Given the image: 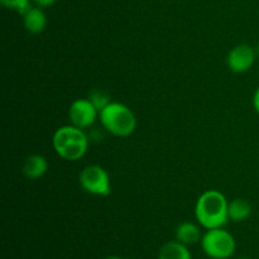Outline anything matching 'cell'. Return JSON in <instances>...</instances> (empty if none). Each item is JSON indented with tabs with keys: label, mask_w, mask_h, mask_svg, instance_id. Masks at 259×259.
Wrapping results in <instances>:
<instances>
[{
	"label": "cell",
	"mask_w": 259,
	"mask_h": 259,
	"mask_svg": "<svg viewBox=\"0 0 259 259\" xmlns=\"http://www.w3.org/2000/svg\"><path fill=\"white\" fill-rule=\"evenodd\" d=\"M229 201L219 190H206L197 199L195 205V217L197 223L205 229L224 228L229 222L228 214Z\"/></svg>",
	"instance_id": "obj_1"
},
{
	"label": "cell",
	"mask_w": 259,
	"mask_h": 259,
	"mask_svg": "<svg viewBox=\"0 0 259 259\" xmlns=\"http://www.w3.org/2000/svg\"><path fill=\"white\" fill-rule=\"evenodd\" d=\"M52 146L58 157L76 162L82 158L89 148V138L83 129L68 124L58 128L52 137Z\"/></svg>",
	"instance_id": "obj_2"
},
{
	"label": "cell",
	"mask_w": 259,
	"mask_h": 259,
	"mask_svg": "<svg viewBox=\"0 0 259 259\" xmlns=\"http://www.w3.org/2000/svg\"><path fill=\"white\" fill-rule=\"evenodd\" d=\"M104 128L115 137H129L137 126L136 114L129 106L119 101H110L99 113Z\"/></svg>",
	"instance_id": "obj_3"
},
{
	"label": "cell",
	"mask_w": 259,
	"mask_h": 259,
	"mask_svg": "<svg viewBox=\"0 0 259 259\" xmlns=\"http://www.w3.org/2000/svg\"><path fill=\"white\" fill-rule=\"evenodd\" d=\"M200 243L205 254L211 259H229L237 249L235 238L224 228L207 229Z\"/></svg>",
	"instance_id": "obj_4"
},
{
	"label": "cell",
	"mask_w": 259,
	"mask_h": 259,
	"mask_svg": "<svg viewBox=\"0 0 259 259\" xmlns=\"http://www.w3.org/2000/svg\"><path fill=\"white\" fill-rule=\"evenodd\" d=\"M78 182L82 190L94 196H109L111 194V182L109 174L99 164L83 167L78 175Z\"/></svg>",
	"instance_id": "obj_5"
},
{
	"label": "cell",
	"mask_w": 259,
	"mask_h": 259,
	"mask_svg": "<svg viewBox=\"0 0 259 259\" xmlns=\"http://www.w3.org/2000/svg\"><path fill=\"white\" fill-rule=\"evenodd\" d=\"M99 110L95 108L90 99H76L68 108V119L70 124L80 129H88L96 121Z\"/></svg>",
	"instance_id": "obj_6"
},
{
	"label": "cell",
	"mask_w": 259,
	"mask_h": 259,
	"mask_svg": "<svg viewBox=\"0 0 259 259\" xmlns=\"http://www.w3.org/2000/svg\"><path fill=\"white\" fill-rule=\"evenodd\" d=\"M257 56L255 48L247 43H240L229 51L227 56V65L232 72L244 73L253 67Z\"/></svg>",
	"instance_id": "obj_7"
},
{
	"label": "cell",
	"mask_w": 259,
	"mask_h": 259,
	"mask_svg": "<svg viewBox=\"0 0 259 259\" xmlns=\"http://www.w3.org/2000/svg\"><path fill=\"white\" fill-rule=\"evenodd\" d=\"M23 24L27 32L32 34H39L47 27V15L40 7H30L23 14Z\"/></svg>",
	"instance_id": "obj_8"
},
{
	"label": "cell",
	"mask_w": 259,
	"mask_h": 259,
	"mask_svg": "<svg viewBox=\"0 0 259 259\" xmlns=\"http://www.w3.org/2000/svg\"><path fill=\"white\" fill-rule=\"evenodd\" d=\"M48 171V161L40 154H30L22 164V172L28 180H38Z\"/></svg>",
	"instance_id": "obj_9"
},
{
	"label": "cell",
	"mask_w": 259,
	"mask_h": 259,
	"mask_svg": "<svg viewBox=\"0 0 259 259\" xmlns=\"http://www.w3.org/2000/svg\"><path fill=\"white\" fill-rule=\"evenodd\" d=\"M176 240L177 242L182 243V244L190 245L196 244L197 242H200L202 238L201 229L197 224L192 222H182L177 225L176 228Z\"/></svg>",
	"instance_id": "obj_10"
},
{
	"label": "cell",
	"mask_w": 259,
	"mask_h": 259,
	"mask_svg": "<svg viewBox=\"0 0 259 259\" xmlns=\"http://www.w3.org/2000/svg\"><path fill=\"white\" fill-rule=\"evenodd\" d=\"M158 259H192L189 247L177 240H171L162 245Z\"/></svg>",
	"instance_id": "obj_11"
},
{
	"label": "cell",
	"mask_w": 259,
	"mask_h": 259,
	"mask_svg": "<svg viewBox=\"0 0 259 259\" xmlns=\"http://www.w3.org/2000/svg\"><path fill=\"white\" fill-rule=\"evenodd\" d=\"M252 205L244 199H234L229 201L228 205V214H229V220L235 223H240L247 220L252 215Z\"/></svg>",
	"instance_id": "obj_12"
},
{
	"label": "cell",
	"mask_w": 259,
	"mask_h": 259,
	"mask_svg": "<svg viewBox=\"0 0 259 259\" xmlns=\"http://www.w3.org/2000/svg\"><path fill=\"white\" fill-rule=\"evenodd\" d=\"M0 4L7 9L14 10L22 15L32 7L30 0H0Z\"/></svg>",
	"instance_id": "obj_13"
},
{
	"label": "cell",
	"mask_w": 259,
	"mask_h": 259,
	"mask_svg": "<svg viewBox=\"0 0 259 259\" xmlns=\"http://www.w3.org/2000/svg\"><path fill=\"white\" fill-rule=\"evenodd\" d=\"M89 99H90L91 103L95 105V108L98 109L99 113H100V111L111 101L108 94L104 93L103 90H93L90 93V95H89Z\"/></svg>",
	"instance_id": "obj_14"
},
{
	"label": "cell",
	"mask_w": 259,
	"mask_h": 259,
	"mask_svg": "<svg viewBox=\"0 0 259 259\" xmlns=\"http://www.w3.org/2000/svg\"><path fill=\"white\" fill-rule=\"evenodd\" d=\"M56 2H57V0H33V3H34L37 7H40V8L51 7V5L55 4Z\"/></svg>",
	"instance_id": "obj_15"
},
{
	"label": "cell",
	"mask_w": 259,
	"mask_h": 259,
	"mask_svg": "<svg viewBox=\"0 0 259 259\" xmlns=\"http://www.w3.org/2000/svg\"><path fill=\"white\" fill-rule=\"evenodd\" d=\"M253 106H254V110L259 114V86L253 94Z\"/></svg>",
	"instance_id": "obj_16"
},
{
	"label": "cell",
	"mask_w": 259,
	"mask_h": 259,
	"mask_svg": "<svg viewBox=\"0 0 259 259\" xmlns=\"http://www.w3.org/2000/svg\"><path fill=\"white\" fill-rule=\"evenodd\" d=\"M105 259H124V258L118 257V255H110V257H108V258H105Z\"/></svg>",
	"instance_id": "obj_17"
},
{
	"label": "cell",
	"mask_w": 259,
	"mask_h": 259,
	"mask_svg": "<svg viewBox=\"0 0 259 259\" xmlns=\"http://www.w3.org/2000/svg\"><path fill=\"white\" fill-rule=\"evenodd\" d=\"M255 51H257V55H259V45H258V47L255 48Z\"/></svg>",
	"instance_id": "obj_18"
},
{
	"label": "cell",
	"mask_w": 259,
	"mask_h": 259,
	"mask_svg": "<svg viewBox=\"0 0 259 259\" xmlns=\"http://www.w3.org/2000/svg\"><path fill=\"white\" fill-rule=\"evenodd\" d=\"M239 259H252V258H247V257H244V258H239Z\"/></svg>",
	"instance_id": "obj_19"
}]
</instances>
